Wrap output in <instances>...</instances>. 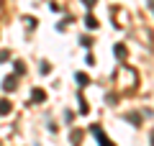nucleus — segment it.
<instances>
[{
	"instance_id": "obj_1",
	"label": "nucleus",
	"mask_w": 154,
	"mask_h": 146,
	"mask_svg": "<svg viewBox=\"0 0 154 146\" xmlns=\"http://www.w3.org/2000/svg\"><path fill=\"white\" fill-rule=\"evenodd\" d=\"M31 97H33V103H44V100H46V92L44 90H33Z\"/></svg>"
},
{
	"instance_id": "obj_2",
	"label": "nucleus",
	"mask_w": 154,
	"mask_h": 146,
	"mask_svg": "<svg viewBox=\"0 0 154 146\" xmlns=\"http://www.w3.org/2000/svg\"><path fill=\"white\" fill-rule=\"evenodd\" d=\"M3 87H5L8 92H11V90H16V77H13V75H11V77H5V82H3Z\"/></svg>"
},
{
	"instance_id": "obj_3",
	"label": "nucleus",
	"mask_w": 154,
	"mask_h": 146,
	"mask_svg": "<svg viewBox=\"0 0 154 146\" xmlns=\"http://www.w3.org/2000/svg\"><path fill=\"white\" fill-rule=\"evenodd\" d=\"M95 136H98V141H100V146H113V144H110V141L105 138L103 133H100V128H95Z\"/></svg>"
},
{
	"instance_id": "obj_4",
	"label": "nucleus",
	"mask_w": 154,
	"mask_h": 146,
	"mask_svg": "<svg viewBox=\"0 0 154 146\" xmlns=\"http://www.w3.org/2000/svg\"><path fill=\"white\" fill-rule=\"evenodd\" d=\"M11 113V103L8 100H0V115H8Z\"/></svg>"
},
{
	"instance_id": "obj_5",
	"label": "nucleus",
	"mask_w": 154,
	"mask_h": 146,
	"mask_svg": "<svg viewBox=\"0 0 154 146\" xmlns=\"http://www.w3.org/2000/svg\"><path fill=\"white\" fill-rule=\"evenodd\" d=\"M85 23H88V28H98V21H95L93 16H88V18H85Z\"/></svg>"
},
{
	"instance_id": "obj_6",
	"label": "nucleus",
	"mask_w": 154,
	"mask_h": 146,
	"mask_svg": "<svg viewBox=\"0 0 154 146\" xmlns=\"http://www.w3.org/2000/svg\"><path fill=\"white\" fill-rule=\"evenodd\" d=\"M88 75H82V72H80V75H77V85H88Z\"/></svg>"
},
{
	"instance_id": "obj_7",
	"label": "nucleus",
	"mask_w": 154,
	"mask_h": 146,
	"mask_svg": "<svg viewBox=\"0 0 154 146\" xmlns=\"http://www.w3.org/2000/svg\"><path fill=\"white\" fill-rule=\"evenodd\" d=\"M116 56H118V59H123V56H126V49H123V46H116Z\"/></svg>"
},
{
	"instance_id": "obj_8",
	"label": "nucleus",
	"mask_w": 154,
	"mask_h": 146,
	"mask_svg": "<svg viewBox=\"0 0 154 146\" xmlns=\"http://www.w3.org/2000/svg\"><path fill=\"white\" fill-rule=\"evenodd\" d=\"M3 59H8V51H0V62Z\"/></svg>"
},
{
	"instance_id": "obj_9",
	"label": "nucleus",
	"mask_w": 154,
	"mask_h": 146,
	"mask_svg": "<svg viewBox=\"0 0 154 146\" xmlns=\"http://www.w3.org/2000/svg\"><path fill=\"white\" fill-rule=\"evenodd\" d=\"M85 5H88V8H93V5H95V0H85Z\"/></svg>"
}]
</instances>
